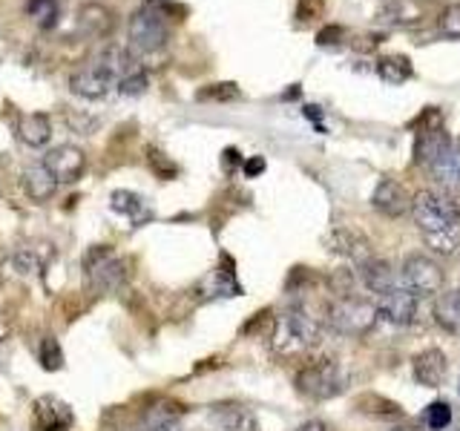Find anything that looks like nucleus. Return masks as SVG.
I'll return each mask as SVG.
<instances>
[{"instance_id":"f257e3e1","label":"nucleus","mask_w":460,"mask_h":431,"mask_svg":"<svg viewBox=\"0 0 460 431\" xmlns=\"http://www.w3.org/2000/svg\"><path fill=\"white\" fill-rule=\"evenodd\" d=\"M411 216L423 236L443 233V230H452L460 222V198L452 190H420L411 198Z\"/></svg>"},{"instance_id":"f03ea898","label":"nucleus","mask_w":460,"mask_h":431,"mask_svg":"<svg viewBox=\"0 0 460 431\" xmlns=\"http://www.w3.org/2000/svg\"><path fill=\"white\" fill-rule=\"evenodd\" d=\"M323 337V328L320 322L314 320V316L308 311L302 308H294L288 311L285 316H279L277 320V328H273V348H277L279 354H299V351H308L314 348L316 342H320Z\"/></svg>"},{"instance_id":"7ed1b4c3","label":"nucleus","mask_w":460,"mask_h":431,"mask_svg":"<svg viewBox=\"0 0 460 431\" xmlns=\"http://www.w3.org/2000/svg\"><path fill=\"white\" fill-rule=\"evenodd\" d=\"M377 305L368 299H359V296H340L328 305L325 311V322L337 330V334L345 337H363L374 328L377 322Z\"/></svg>"},{"instance_id":"20e7f679","label":"nucleus","mask_w":460,"mask_h":431,"mask_svg":"<svg viewBox=\"0 0 460 431\" xmlns=\"http://www.w3.org/2000/svg\"><path fill=\"white\" fill-rule=\"evenodd\" d=\"M167 14L162 9H155L150 0L144 4L141 9L133 12L127 26V35H129V47H133L138 55H153L158 49H164L167 43Z\"/></svg>"},{"instance_id":"39448f33","label":"nucleus","mask_w":460,"mask_h":431,"mask_svg":"<svg viewBox=\"0 0 460 431\" xmlns=\"http://www.w3.org/2000/svg\"><path fill=\"white\" fill-rule=\"evenodd\" d=\"M84 273H86V285L95 287L98 294H115L127 279V265L115 256L110 248H93L84 259Z\"/></svg>"},{"instance_id":"423d86ee","label":"nucleus","mask_w":460,"mask_h":431,"mask_svg":"<svg viewBox=\"0 0 460 431\" xmlns=\"http://www.w3.org/2000/svg\"><path fill=\"white\" fill-rule=\"evenodd\" d=\"M400 285L406 287V291H411L417 299L435 296L443 291V270L431 256L409 253L402 259V268H400Z\"/></svg>"},{"instance_id":"0eeeda50","label":"nucleus","mask_w":460,"mask_h":431,"mask_svg":"<svg viewBox=\"0 0 460 431\" xmlns=\"http://www.w3.org/2000/svg\"><path fill=\"white\" fill-rule=\"evenodd\" d=\"M345 388V377L337 363L323 359V363L305 365L296 374V391L308 400H331Z\"/></svg>"},{"instance_id":"6e6552de","label":"nucleus","mask_w":460,"mask_h":431,"mask_svg":"<svg viewBox=\"0 0 460 431\" xmlns=\"http://www.w3.org/2000/svg\"><path fill=\"white\" fill-rule=\"evenodd\" d=\"M69 92H75L78 98H86V101H98L104 98L112 86H115V75L104 66L101 57H95L93 64H86L81 69H75L66 81Z\"/></svg>"},{"instance_id":"1a4fd4ad","label":"nucleus","mask_w":460,"mask_h":431,"mask_svg":"<svg viewBox=\"0 0 460 431\" xmlns=\"http://www.w3.org/2000/svg\"><path fill=\"white\" fill-rule=\"evenodd\" d=\"M374 305H377V316H380L383 322L394 325V328H406V325L414 322L420 299H417L411 291H406L402 285H397L388 294L374 296Z\"/></svg>"},{"instance_id":"9d476101","label":"nucleus","mask_w":460,"mask_h":431,"mask_svg":"<svg viewBox=\"0 0 460 431\" xmlns=\"http://www.w3.org/2000/svg\"><path fill=\"white\" fill-rule=\"evenodd\" d=\"M43 164L55 172L58 184H72V181H78L84 176L86 155H84L81 147H75V144H61V147H55V150L47 153Z\"/></svg>"},{"instance_id":"9b49d317","label":"nucleus","mask_w":460,"mask_h":431,"mask_svg":"<svg viewBox=\"0 0 460 431\" xmlns=\"http://www.w3.org/2000/svg\"><path fill=\"white\" fill-rule=\"evenodd\" d=\"M371 205L374 210H380L388 219H400L411 210V196L409 190L394 179H383L371 193Z\"/></svg>"},{"instance_id":"f8f14e48","label":"nucleus","mask_w":460,"mask_h":431,"mask_svg":"<svg viewBox=\"0 0 460 431\" xmlns=\"http://www.w3.org/2000/svg\"><path fill=\"white\" fill-rule=\"evenodd\" d=\"M115 29V12L104 4H98V0H90V4H84L78 9V32L84 38H110Z\"/></svg>"},{"instance_id":"ddd939ff","label":"nucleus","mask_w":460,"mask_h":431,"mask_svg":"<svg viewBox=\"0 0 460 431\" xmlns=\"http://www.w3.org/2000/svg\"><path fill=\"white\" fill-rule=\"evenodd\" d=\"M449 147H452V138L443 129V124L423 127L420 136H417V141H414V164L431 167Z\"/></svg>"},{"instance_id":"4468645a","label":"nucleus","mask_w":460,"mask_h":431,"mask_svg":"<svg viewBox=\"0 0 460 431\" xmlns=\"http://www.w3.org/2000/svg\"><path fill=\"white\" fill-rule=\"evenodd\" d=\"M357 270H359V282H363V287H366V291H371L374 296H383V294L392 291V287L400 285L397 282V270L380 256L366 259L363 265H357Z\"/></svg>"},{"instance_id":"2eb2a0df","label":"nucleus","mask_w":460,"mask_h":431,"mask_svg":"<svg viewBox=\"0 0 460 431\" xmlns=\"http://www.w3.org/2000/svg\"><path fill=\"white\" fill-rule=\"evenodd\" d=\"M446 371H449V359L438 348H426L414 356V380L426 388H440Z\"/></svg>"},{"instance_id":"dca6fc26","label":"nucleus","mask_w":460,"mask_h":431,"mask_svg":"<svg viewBox=\"0 0 460 431\" xmlns=\"http://www.w3.org/2000/svg\"><path fill=\"white\" fill-rule=\"evenodd\" d=\"M328 244H331V248H334L337 253L349 256L354 265H363L366 259L374 256L368 239H366L363 233H359V230H349V227L334 230V233H331V239H328Z\"/></svg>"},{"instance_id":"f3484780","label":"nucleus","mask_w":460,"mask_h":431,"mask_svg":"<svg viewBox=\"0 0 460 431\" xmlns=\"http://www.w3.org/2000/svg\"><path fill=\"white\" fill-rule=\"evenodd\" d=\"M35 420L40 431H66L72 426V411L55 397H40L35 402Z\"/></svg>"},{"instance_id":"a211bd4d","label":"nucleus","mask_w":460,"mask_h":431,"mask_svg":"<svg viewBox=\"0 0 460 431\" xmlns=\"http://www.w3.org/2000/svg\"><path fill=\"white\" fill-rule=\"evenodd\" d=\"M23 187H26V193H29V198L32 201H47V198H52V193L58 190V179H55V172L43 164V162H38V164H29L26 170H23Z\"/></svg>"},{"instance_id":"6ab92c4d","label":"nucleus","mask_w":460,"mask_h":431,"mask_svg":"<svg viewBox=\"0 0 460 431\" xmlns=\"http://www.w3.org/2000/svg\"><path fill=\"white\" fill-rule=\"evenodd\" d=\"M429 172L435 176V181L443 184V190H452V193L460 190V138L452 141V147L429 167Z\"/></svg>"},{"instance_id":"aec40b11","label":"nucleus","mask_w":460,"mask_h":431,"mask_svg":"<svg viewBox=\"0 0 460 431\" xmlns=\"http://www.w3.org/2000/svg\"><path fill=\"white\" fill-rule=\"evenodd\" d=\"M18 138L26 147H43L52 138V119L47 112H26L18 121Z\"/></svg>"},{"instance_id":"412c9836","label":"nucleus","mask_w":460,"mask_h":431,"mask_svg":"<svg viewBox=\"0 0 460 431\" xmlns=\"http://www.w3.org/2000/svg\"><path fill=\"white\" fill-rule=\"evenodd\" d=\"M435 322L446 334L460 337V291H446L435 302Z\"/></svg>"},{"instance_id":"4be33fe9","label":"nucleus","mask_w":460,"mask_h":431,"mask_svg":"<svg viewBox=\"0 0 460 431\" xmlns=\"http://www.w3.org/2000/svg\"><path fill=\"white\" fill-rule=\"evenodd\" d=\"M110 207H112L115 213L127 216V219L133 222V224H141V222H147V219H150L147 201H144V198H141L138 193H133V190H115V193L110 196Z\"/></svg>"},{"instance_id":"5701e85b","label":"nucleus","mask_w":460,"mask_h":431,"mask_svg":"<svg viewBox=\"0 0 460 431\" xmlns=\"http://www.w3.org/2000/svg\"><path fill=\"white\" fill-rule=\"evenodd\" d=\"M377 75L385 81V84H406L411 75H414V69H411V61L406 55H385L377 61Z\"/></svg>"},{"instance_id":"b1692460","label":"nucleus","mask_w":460,"mask_h":431,"mask_svg":"<svg viewBox=\"0 0 460 431\" xmlns=\"http://www.w3.org/2000/svg\"><path fill=\"white\" fill-rule=\"evenodd\" d=\"M429 248L435 256H443V259H460V230L452 227V230H443V233H431L426 236Z\"/></svg>"},{"instance_id":"393cba45","label":"nucleus","mask_w":460,"mask_h":431,"mask_svg":"<svg viewBox=\"0 0 460 431\" xmlns=\"http://www.w3.org/2000/svg\"><path fill=\"white\" fill-rule=\"evenodd\" d=\"M26 14L32 18L35 26L40 29H52L58 23V0H29L26 4Z\"/></svg>"},{"instance_id":"a878e982","label":"nucleus","mask_w":460,"mask_h":431,"mask_svg":"<svg viewBox=\"0 0 460 431\" xmlns=\"http://www.w3.org/2000/svg\"><path fill=\"white\" fill-rule=\"evenodd\" d=\"M219 423H222V431H256V420L239 406L219 411Z\"/></svg>"},{"instance_id":"bb28decb","label":"nucleus","mask_w":460,"mask_h":431,"mask_svg":"<svg viewBox=\"0 0 460 431\" xmlns=\"http://www.w3.org/2000/svg\"><path fill=\"white\" fill-rule=\"evenodd\" d=\"M423 420H426V426H429L431 431L449 428V423H452V406H449L446 400H435V402H431V406L426 409Z\"/></svg>"},{"instance_id":"cd10ccee","label":"nucleus","mask_w":460,"mask_h":431,"mask_svg":"<svg viewBox=\"0 0 460 431\" xmlns=\"http://www.w3.org/2000/svg\"><path fill=\"white\" fill-rule=\"evenodd\" d=\"M147 72L144 69H136V72H129V75H124L119 84H115V90H119V95L124 98H138L147 92Z\"/></svg>"},{"instance_id":"c85d7f7f","label":"nucleus","mask_w":460,"mask_h":431,"mask_svg":"<svg viewBox=\"0 0 460 431\" xmlns=\"http://www.w3.org/2000/svg\"><path fill=\"white\" fill-rule=\"evenodd\" d=\"M438 29H440V35H443V38L460 40V4H452V6H446V9L440 12Z\"/></svg>"},{"instance_id":"c756f323","label":"nucleus","mask_w":460,"mask_h":431,"mask_svg":"<svg viewBox=\"0 0 460 431\" xmlns=\"http://www.w3.org/2000/svg\"><path fill=\"white\" fill-rule=\"evenodd\" d=\"M40 365L47 371H58L64 365V351H61V345H58L55 337H43V342H40Z\"/></svg>"},{"instance_id":"7c9ffc66","label":"nucleus","mask_w":460,"mask_h":431,"mask_svg":"<svg viewBox=\"0 0 460 431\" xmlns=\"http://www.w3.org/2000/svg\"><path fill=\"white\" fill-rule=\"evenodd\" d=\"M239 95H242L239 86L225 81V84H213V86H208V90H201L199 101H236Z\"/></svg>"},{"instance_id":"2f4dec72","label":"nucleus","mask_w":460,"mask_h":431,"mask_svg":"<svg viewBox=\"0 0 460 431\" xmlns=\"http://www.w3.org/2000/svg\"><path fill=\"white\" fill-rule=\"evenodd\" d=\"M147 162H150V167H153L162 179H170V176H176V172H179V170H176V164H172L164 153H158L155 147H150V150H147Z\"/></svg>"},{"instance_id":"473e14b6","label":"nucleus","mask_w":460,"mask_h":431,"mask_svg":"<svg viewBox=\"0 0 460 431\" xmlns=\"http://www.w3.org/2000/svg\"><path fill=\"white\" fill-rule=\"evenodd\" d=\"M340 40H345V29H342V26H337V23L325 26L323 32L316 35V43H320V47H337Z\"/></svg>"},{"instance_id":"72a5a7b5","label":"nucleus","mask_w":460,"mask_h":431,"mask_svg":"<svg viewBox=\"0 0 460 431\" xmlns=\"http://www.w3.org/2000/svg\"><path fill=\"white\" fill-rule=\"evenodd\" d=\"M265 167H268V162L262 155H251L248 162H244V176L248 179H256V176H262L265 172Z\"/></svg>"},{"instance_id":"f704fd0d","label":"nucleus","mask_w":460,"mask_h":431,"mask_svg":"<svg viewBox=\"0 0 460 431\" xmlns=\"http://www.w3.org/2000/svg\"><path fill=\"white\" fill-rule=\"evenodd\" d=\"M150 431H181V426H179V420H176V417H170V420L153 423V426H150Z\"/></svg>"},{"instance_id":"c9c22d12","label":"nucleus","mask_w":460,"mask_h":431,"mask_svg":"<svg viewBox=\"0 0 460 431\" xmlns=\"http://www.w3.org/2000/svg\"><path fill=\"white\" fill-rule=\"evenodd\" d=\"M296 431H325V423H320V420H308V423H302Z\"/></svg>"},{"instance_id":"e433bc0d","label":"nucleus","mask_w":460,"mask_h":431,"mask_svg":"<svg viewBox=\"0 0 460 431\" xmlns=\"http://www.w3.org/2000/svg\"><path fill=\"white\" fill-rule=\"evenodd\" d=\"M239 155H242L239 150H225V162H227V164H234V162L239 164V162H242V158H239Z\"/></svg>"},{"instance_id":"4c0bfd02","label":"nucleus","mask_w":460,"mask_h":431,"mask_svg":"<svg viewBox=\"0 0 460 431\" xmlns=\"http://www.w3.org/2000/svg\"><path fill=\"white\" fill-rule=\"evenodd\" d=\"M302 115H308V119H311V121H316V119H320V107H314V104H308L305 110H302Z\"/></svg>"},{"instance_id":"58836bf2","label":"nucleus","mask_w":460,"mask_h":431,"mask_svg":"<svg viewBox=\"0 0 460 431\" xmlns=\"http://www.w3.org/2000/svg\"><path fill=\"white\" fill-rule=\"evenodd\" d=\"M457 431H460V428H457Z\"/></svg>"}]
</instances>
